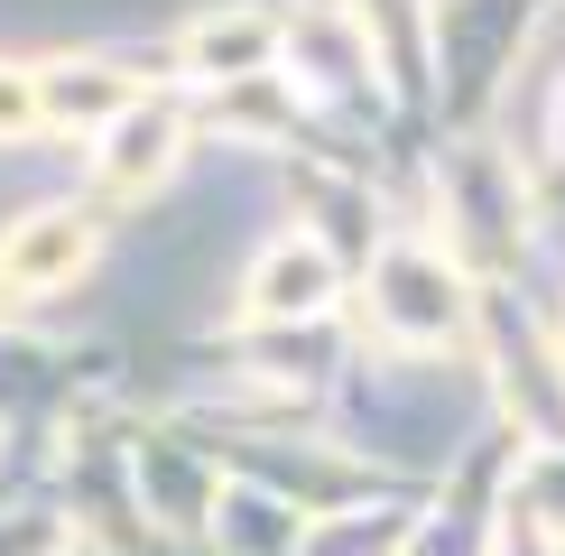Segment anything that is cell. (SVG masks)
I'll list each match as a JSON object with an SVG mask.
<instances>
[{
	"label": "cell",
	"mask_w": 565,
	"mask_h": 556,
	"mask_svg": "<svg viewBox=\"0 0 565 556\" xmlns=\"http://www.w3.org/2000/svg\"><path fill=\"white\" fill-rule=\"evenodd\" d=\"M93 260V214H75V204H46V214H29L0 242V297H46L65 288Z\"/></svg>",
	"instance_id": "cell-5"
},
{
	"label": "cell",
	"mask_w": 565,
	"mask_h": 556,
	"mask_svg": "<svg viewBox=\"0 0 565 556\" xmlns=\"http://www.w3.org/2000/svg\"><path fill=\"white\" fill-rule=\"evenodd\" d=\"M334 288H343L334 250H324L316 232H288V242L260 250V269H250L242 297H250V324H306V316L334 307Z\"/></svg>",
	"instance_id": "cell-3"
},
{
	"label": "cell",
	"mask_w": 565,
	"mask_h": 556,
	"mask_svg": "<svg viewBox=\"0 0 565 556\" xmlns=\"http://www.w3.org/2000/svg\"><path fill=\"white\" fill-rule=\"evenodd\" d=\"M445 214H463L455 223L463 260H510L520 232H529V195H520V177H510V158L501 149H463L455 168H445Z\"/></svg>",
	"instance_id": "cell-2"
},
{
	"label": "cell",
	"mask_w": 565,
	"mask_h": 556,
	"mask_svg": "<svg viewBox=\"0 0 565 556\" xmlns=\"http://www.w3.org/2000/svg\"><path fill=\"white\" fill-rule=\"evenodd\" d=\"M288 46V29L260 10H214V19H195L185 29V65L195 75H214V84H242V75H269V56Z\"/></svg>",
	"instance_id": "cell-6"
},
{
	"label": "cell",
	"mask_w": 565,
	"mask_h": 556,
	"mask_svg": "<svg viewBox=\"0 0 565 556\" xmlns=\"http://www.w3.org/2000/svg\"><path fill=\"white\" fill-rule=\"evenodd\" d=\"M46 121V93L29 65H0V139H19V130H38Z\"/></svg>",
	"instance_id": "cell-9"
},
{
	"label": "cell",
	"mask_w": 565,
	"mask_h": 556,
	"mask_svg": "<svg viewBox=\"0 0 565 556\" xmlns=\"http://www.w3.org/2000/svg\"><path fill=\"white\" fill-rule=\"evenodd\" d=\"M352 19H362V38L390 46V56H417V46H427V0H352Z\"/></svg>",
	"instance_id": "cell-8"
},
{
	"label": "cell",
	"mask_w": 565,
	"mask_h": 556,
	"mask_svg": "<svg viewBox=\"0 0 565 556\" xmlns=\"http://www.w3.org/2000/svg\"><path fill=\"white\" fill-rule=\"evenodd\" d=\"M371 334L417 343V353L463 343V334H473L463 260H445V250H427V242H390L381 260H371Z\"/></svg>",
	"instance_id": "cell-1"
},
{
	"label": "cell",
	"mask_w": 565,
	"mask_h": 556,
	"mask_svg": "<svg viewBox=\"0 0 565 556\" xmlns=\"http://www.w3.org/2000/svg\"><path fill=\"white\" fill-rule=\"evenodd\" d=\"M38 93H46V121H121L139 103V84L111 75V65H46Z\"/></svg>",
	"instance_id": "cell-7"
},
{
	"label": "cell",
	"mask_w": 565,
	"mask_h": 556,
	"mask_svg": "<svg viewBox=\"0 0 565 556\" xmlns=\"http://www.w3.org/2000/svg\"><path fill=\"white\" fill-rule=\"evenodd\" d=\"M177 149H185V111L177 103H130L121 121H103L93 185H103V195H149V185L177 168Z\"/></svg>",
	"instance_id": "cell-4"
}]
</instances>
